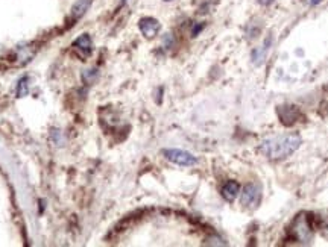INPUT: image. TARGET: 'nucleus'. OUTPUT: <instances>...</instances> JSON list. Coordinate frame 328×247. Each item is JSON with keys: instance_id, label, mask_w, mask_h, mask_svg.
I'll return each instance as SVG.
<instances>
[{"instance_id": "6e6552de", "label": "nucleus", "mask_w": 328, "mask_h": 247, "mask_svg": "<svg viewBox=\"0 0 328 247\" xmlns=\"http://www.w3.org/2000/svg\"><path fill=\"white\" fill-rule=\"evenodd\" d=\"M73 47H75L76 50L82 52V55H90L91 47H93V44H91V38H90L87 34L81 35L79 38H76V39H75Z\"/></svg>"}, {"instance_id": "f257e3e1", "label": "nucleus", "mask_w": 328, "mask_h": 247, "mask_svg": "<svg viewBox=\"0 0 328 247\" xmlns=\"http://www.w3.org/2000/svg\"><path fill=\"white\" fill-rule=\"evenodd\" d=\"M301 143H303V140L298 133H286L265 140L260 144L258 150L269 159H283L296 152Z\"/></svg>"}, {"instance_id": "ddd939ff", "label": "nucleus", "mask_w": 328, "mask_h": 247, "mask_svg": "<svg viewBox=\"0 0 328 247\" xmlns=\"http://www.w3.org/2000/svg\"><path fill=\"white\" fill-rule=\"evenodd\" d=\"M202 27H204V24H199V26H195V29H193V35H195V37H196V35H198V34L201 32V29H202Z\"/></svg>"}, {"instance_id": "7ed1b4c3", "label": "nucleus", "mask_w": 328, "mask_h": 247, "mask_svg": "<svg viewBox=\"0 0 328 247\" xmlns=\"http://www.w3.org/2000/svg\"><path fill=\"white\" fill-rule=\"evenodd\" d=\"M163 155L173 164H178V166H183V167H190L196 164V158L181 149H164Z\"/></svg>"}, {"instance_id": "9b49d317", "label": "nucleus", "mask_w": 328, "mask_h": 247, "mask_svg": "<svg viewBox=\"0 0 328 247\" xmlns=\"http://www.w3.org/2000/svg\"><path fill=\"white\" fill-rule=\"evenodd\" d=\"M27 79L26 76L23 77V79H20V82H19V85H17V95L19 97H24V95L27 94V91H29V87H27Z\"/></svg>"}, {"instance_id": "f03ea898", "label": "nucleus", "mask_w": 328, "mask_h": 247, "mask_svg": "<svg viewBox=\"0 0 328 247\" xmlns=\"http://www.w3.org/2000/svg\"><path fill=\"white\" fill-rule=\"evenodd\" d=\"M292 232L295 238L303 243V244H307L313 240V230H311V226L308 223V218L301 214L299 217H296V220L293 222V228H292Z\"/></svg>"}, {"instance_id": "0eeeda50", "label": "nucleus", "mask_w": 328, "mask_h": 247, "mask_svg": "<svg viewBox=\"0 0 328 247\" xmlns=\"http://www.w3.org/2000/svg\"><path fill=\"white\" fill-rule=\"evenodd\" d=\"M240 193V185L236 181H228L224 187H222V196L225 200L232 202Z\"/></svg>"}, {"instance_id": "9d476101", "label": "nucleus", "mask_w": 328, "mask_h": 247, "mask_svg": "<svg viewBox=\"0 0 328 247\" xmlns=\"http://www.w3.org/2000/svg\"><path fill=\"white\" fill-rule=\"evenodd\" d=\"M270 43H272V38H267L262 47L252 52V62H254L255 65H262V62L265 61V57H266V52L269 50Z\"/></svg>"}, {"instance_id": "423d86ee", "label": "nucleus", "mask_w": 328, "mask_h": 247, "mask_svg": "<svg viewBox=\"0 0 328 247\" xmlns=\"http://www.w3.org/2000/svg\"><path fill=\"white\" fill-rule=\"evenodd\" d=\"M140 31L143 32V35L146 38H154L158 32H160V23L152 19V17H147V19H142L140 20Z\"/></svg>"}, {"instance_id": "f8f14e48", "label": "nucleus", "mask_w": 328, "mask_h": 247, "mask_svg": "<svg viewBox=\"0 0 328 247\" xmlns=\"http://www.w3.org/2000/svg\"><path fill=\"white\" fill-rule=\"evenodd\" d=\"M82 79H84L87 84H93V82L98 79V70H87L84 72V75H82Z\"/></svg>"}, {"instance_id": "39448f33", "label": "nucleus", "mask_w": 328, "mask_h": 247, "mask_svg": "<svg viewBox=\"0 0 328 247\" xmlns=\"http://www.w3.org/2000/svg\"><path fill=\"white\" fill-rule=\"evenodd\" d=\"M278 117H280V121L284 126H292L301 117H303V114H301L298 106L283 105V106H278Z\"/></svg>"}, {"instance_id": "1a4fd4ad", "label": "nucleus", "mask_w": 328, "mask_h": 247, "mask_svg": "<svg viewBox=\"0 0 328 247\" xmlns=\"http://www.w3.org/2000/svg\"><path fill=\"white\" fill-rule=\"evenodd\" d=\"M91 2H93V0H76V3L72 8V19L73 20H79L88 11Z\"/></svg>"}, {"instance_id": "4468645a", "label": "nucleus", "mask_w": 328, "mask_h": 247, "mask_svg": "<svg viewBox=\"0 0 328 247\" xmlns=\"http://www.w3.org/2000/svg\"><path fill=\"white\" fill-rule=\"evenodd\" d=\"M321 2H322V0H310V3H311V5H318V3H321Z\"/></svg>"}, {"instance_id": "20e7f679", "label": "nucleus", "mask_w": 328, "mask_h": 247, "mask_svg": "<svg viewBox=\"0 0 328 247\" xmlns=\"http://www.w3.org/2000/svg\"><path fill=\"white\" fill-rule=\"evenodd\" d=\"M260 199H262V187L255 182H251V184H246L245 188H243V193H242V205L243 207H257Z\"/></svg>"}]
</instances>
